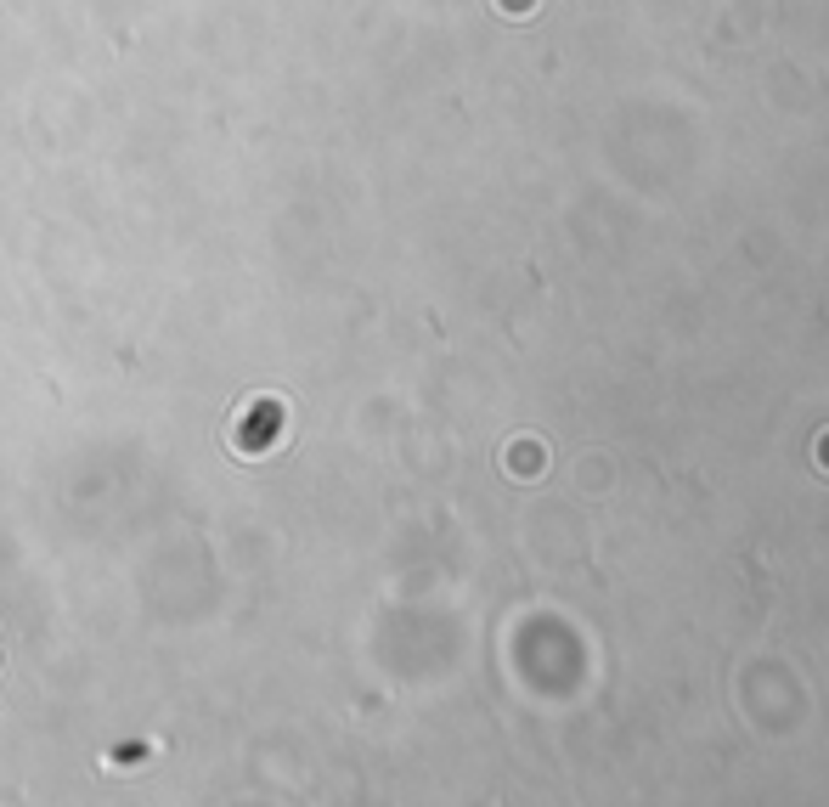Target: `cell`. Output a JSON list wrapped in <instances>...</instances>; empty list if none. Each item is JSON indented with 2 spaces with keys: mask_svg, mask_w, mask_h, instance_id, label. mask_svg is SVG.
I'll return each mask as SVG.
<instances>
[{
  "mask_svg": "<svg viewBox=\"0 0 829 807\" xmlns=\"http://www.w3.org/2000/svg\"><path fill=\"white\" fill-rule=\"evenodd\" d=\"M514 475H525V480L542 475V446H514Z\"/></svg>",
  "mask_w": 829,
  "mask_h": 807,
  "instance_id": "cell-1",
  "label": "cell"
},
{
  "mask_svg": "<svg viewBox=\"0 0 829 807\" xmlns=\"http://www.w3.org/2000/svg\"><path fill=\"white\" fill-rule=\"evenodd\" d=\"M824 463H829V435H824Z\"/></svg>",
  "mask_w": 829,
  "mask_h": 807,
  "instance_id": "cell-2",
  "label": "cell"
}]
</instances>
